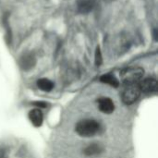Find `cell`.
<instances>
[{"label":"cell","mask_w":158,"mask_h":158,"mask_svg":"<svg viewBox=\"0 0 158 158\" xmlns=\"http://www.w3.org/2000/svg\"><path fill=\"white\" fill-rule=\"evenodd\" d=\"M141 90L139 88L138 83L137 84H127L125 85L122 94H121V99L122 102L127 105H132L134 104L141 95Z\"/></svg>","instance_id":"obj_3"},{"label":"cell","mask_w":158,"mask_h":158,"mask_svg":"<svg viewBox=\"0 0 158 158\" xmlns=\"http://www.w3.org/2000/svg\"><path fill=\"white\" fill-rule=\"evenodd\" d=\"M29 119L35 128H40L44 122V115L40 108H34L29 112Z\"/></svg>","instance_id":"obj_7"},{"label":"cell","mask_w":158,"mask_h":158,"mask_svg":"<svg viewBox=\"0 0 158 158\" xmlns=\"http://www.w3.org/2000/svg\"><path fill=\"white\" fill-rule=\"evenodd\" d=\"M100 81L106 84H108L114 88H118L119 86V81L112 74H105L103 76H101L100 78Z\"/></svg>","instance_id":"obj_10"},{"label":"cell","mask_w":158,"mask_h":158,"mask_svg":"<svg viewBox=\"0 0 158 158\" xmlns=\"http://www.w3.org/2000/svg\"><path fill=\"white\" fill-rule=\"evenodd\" d=\"M94 0H78L77 3V6H78V10L80 13H88L90 12L93 7H94Z\"/></svg>","instance_id":"obj_9"},{"label":"cell","mask_w":158,"mask_h":158,"mask_svg":"<svg viewBox=\"0 0 158 158\" xmlns=\"http://www.w3.org/2000/svg\"><path fill=\"white\" fill-rule=\"evenodd\" d=\"M37 86L39 89H41L42 91H44V92H50L54 89L53 81H51L48 79H45V78L39 79L37 81Z\"/></svg>","instance_id":"obj_11"},{"label":"cell","mask_w":158,"mask_h":158,"mask_svg":"<svg viewBox=\"0 0 158 158\" xmlns=\"http://www.w3.org/2000/svg\"><path fill=\"white\" fill-rule=\"evenodd\" d=\"M101 125L94 119H82L76 124L75 131L81 137H93L99 133Z\"/></svg>","instance_id":"obj_1"},{"label":"cell","mask_w":158,"mask_h":158,"mask_svg":"<svg viewBox=\"0 0 158 158\" xmlns=\"http://www.w3.org/2000/svg\"><path fill=\"white\" fill-rule=\"evenodd\" d=\"M144 75V70L139 67H129L123 69L120 71L121 81L127 84H137L139 83Z\"/></svg>","instance_id":"obj_2"},{"label":"cell","mask_w":158,"mask_h":158,"mask_svg":"<svg viewBox=\"0 0 158 158\" xmlns=\"http://www.w3.org/2000/svg\"><path fill=\"white\" fill-rule=\"evenodd\" d=\"M104 151V147L100 143H92L84 149V155L87 156H95Z\"/></svg>","instance_id":"obj_8"},{"label":"cell","mask_w":158,"mask_h":158,"mask_svg":"<svg viewBox=\"0 0 158 158\" xmlns=\"http://www.w3.org/2000/svg\"><path fill=\"white\" fill-rule=\"evenodd\" d=\"M98 109L104 114H112L115 110V104L108 97H101L97 100Z\"/></svg>","instance_id":"obj_5"},{"label":"cell","mask_w":158,"mask_h":158,"mask_svg":"<svg viewBox=\"0 0 158 158\" xmlns=\"http://www.w3.org/2000/svg\"><path fill=\"white\" fill-rule=\"evenodd\" d=\"M35 64H36V58L31 53L24 54L19 59V65H20V68L23 70L31 69L35 66Z\"/></svg>","instance_id":"obj_6"},{"label":"cell","mask_w":158,"mask_h":158,"mask_svg":"<svg viewBox=\"0 0 158 158\" xmlns=\"http://www.w3.org/2000/svg\"><path fill=\"white\" fill-rule=\"evenodd\" d=\"M139 88L141 92H143L145 94H151L156 92L158 86L157 81L154 78H146L142 80L139 83Z\"/></svg>","instance_id":"obj_4"},{"label":"cell","mask_w":158,"mask_h":158,"mask_svg":"<svg viewBox=\"0 0 158 158\" xmlns=\"http://www.w3.org/2000/svg\"><path fill=\"white\" fill-rule=\"evenodd\" d=\"M103 61V57H102V54L100 51V48L97 47L96 51H95V65L96 66H100L102 64Z\"/></svg>","instance_id":"obj_12"},{"label":"cell","mask_w":158,"mask_h":158,"mask_svg":"<svg viewBox=\"0 0 158 158\" xmlns=\"http://www.w3.org/2000/svg\"><path fill=\"white\" fill-rule=\"evenodd\" d=\"M32 105L33 106H37V108H45L46 106H47V103H45V102H33L32 103Z\"/></svg>","instance_id":"obj_13"}]
</instances>
